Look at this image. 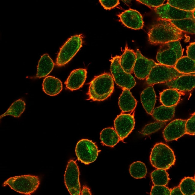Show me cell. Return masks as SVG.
<instances>
[{
    "label": "cell",
    "mask_w": 195,
    "mask_h": 195,
    "mask_svg": "<svg viewBox=\"0 0 195 195\" xmlns=\"http://www.w3.org/2000/svg\"><path fill=\"white\" fill-rule=\"evenodd\" d=\"M148 35L149 43L156 45L179 40L182 38V32L170 20L158 18L149 30Z\"/></svg>",
    "instance_id": "cell-1"
},
{
    "label": "cell",
    "mask_w": 195,
    "mask_h": 195,
    "mask_svg": "<svg viewBox=\"0 0 195 195\" xmlns=\"http://www.w3.org/2000/svg\"><path fill=\"white\" fill-rule=\"evenodd\" d=\"M114 89V80L110 74L105 73L95 76L89 83L88 100L103 101L109 97Z\"/></svg>",
    "instance_id": "cell-2"
},
{
    "label": "cell",
    "mask_w": 195,
    "mask_h": 195,
    "mask_svg": "<svg viewBox=\"0 0 195 195\" xmlns=\"http://www.w3.org/2000/svg\"><path fill=\"white\" fill-rule=\"evenodd\" d=\"M150 160L154 168L167 170L175 164L176 157L173 151L168 146L159 142L152 148Z\"/></svg>",
    "instance_id": "cell-3"
},
{
    "label": "cell",
    "mask_w": 195,
    "mask_h": 195,
    "mask_svg": "<svg viewBox=\"0 0 195 195\" xmlns=\"http://www.w3.org/2000/svg\"><path fill=\"white\" fill-rule=\"evenodd\" d=\"M40 184L38 176L28 175L10 177L4 182L3 186L8 185L15 191L28 195L35 192Z\"/></svg>",
    "instance_id": "cell-4"
},
{
    "label": "cell",
    "mask_w": 195,
    "mask_h": 195,
    "mask_svg": "<svg viewBox=\"0 0 195 195\" xmlns=\"http://www.w3.org/2000/svg\"><path fill=\"white\" fill-rule=\"evenodd\" d=\"M183 50L179 40L161 45L158 51L156 59L159 64L174 67L182 57Z\"/></svg>",
    "instance_id": "cell-5"
},
{
    "label": "cell",
    "mask_w": 195,
    "mask_h": 195,
    "mask_svg": "<svg viewBox=\"0 0 195 195\" xmlns=\"http://www.w3.org/2000/svg\"><path fill=\"white\" fill-rule=\"evenodd\" d=\"M83 38V35L80 34L68 39L60 49L56 59L57 66H63L72 59L82 47Z\"/></svg>",
    "instance_id": "cell-6"
},
{
    "label": "cell",
    "mask_w": 195,
    "mask_h": 195,
    "mask_svg": "<svg viewBox=\"0 0 195 195\" xmlns=\"http://www.w3.org/2000/svg\"><path fill=\"white\" fill-rule=\"evenodd\" d=\"M184 74L178 72L174 67L158 63L152 69L146 79V83L149 86L167 82L179 76Z\"/></svg>",
    "instance_id": "cell-7"
},
{
    "label": "cell",
    "mask_w": 195,
    "mask_h": 195,
    "mask_svg": "<svg viewBox=\"0 0 195 195\" xmlns=\"http://www.w3.org/2000/svg\"><path fill=\"white\" fill-rule=\"evenodd\" d=\"M120 56L112 57L110 71L113 80L116 84L123 88L130 90L135 85V80L131 74L125 72L120 64Z\"/></svg>",
    "instance_id": "cell-8"
},
{
    "label": "cell",
    "mask_w": 195,
    "mask_h": 195,
    "mask_svg": "<svg viewBox=\"0 0 195 195\" xmlns=\"http://www.w3.org/2000/svg\"><path fill=\"white\" fill-rule=\"evenodd\" d=\"M98 147L92 141L82 139L77 143L75 153L78 160L86 165L94 162L98 153Z\"/></svg>",
    "instance_id": "cell-9"
},
{
    "label": "cell",
    "mask_w": 195,
    "mask_h": 195,
    "mask_svg": "<svg viewBox=\"0 0 195 195\" xmlns=\"http://www.w3.org/2000/svg\"><path fill=\"white\" fill-rule=\"evenodd\" d=\"M79 175V169L77 164L73 160H70L65 171L64 179L65 186L70 195H80Z\"/></svg>",
    "instance_id": "cell-10"
},
{
    "label": "cell",
    "mask_w": 195,
    "mask_h": 195,
    "mask_svg": "<svg viewBox=\"0 0 195 195\" xmlns=\"http://www.w3.org/2000/svg\"><path fill=\"white\" fill-rule=\"evenodd\" d=\"M155 12L158 19L176 20L188 18L194 19L192 12H187L174 7L167 3L155 8Z\"/></svg>",
    "instance_id": "cell-11"
},
{
    "label": "cell",
    "mask_w": 195,
    "mask_h": 195,
    "mask_svg": "<svg viewBox=\"0 0 195 195\" xmlns=\"http://www.w3.org/2000/svg\"><path fill=\"white\" fill-rule=\"evenodd\" d=\"M134 114L121 113L117 116L114 121L115 130L123 141L132 132L135 125Z\"/></svg>",
    "instance_id": "cell-12"
},
{
    "label": "cell",
    "mask_w": 195,
    "mask_h": 195,
    "mask_svg": "<svg viewBox=\"0 0 195 195\" xmlns=\"http://www.w3.org/2000/svg\"><path fill=\"white\" fill-rule=\"evenodd\" d=\"M136 53V58L133 72L138 79L143 80L147 78L152 68L158 63L143 56L139 49L137 50Z\"/></svg>",
    "instance_id": "cell-13"
},
{
    "label": "cell",
    "mask_w": 195,
    "mask_h": 195,
    "mask_svg": "<svg viewBox=\"0 0 195 195\" xmlns=\"http://www.w3.org/2000/svg\"><path fill=\"white\" fill-rule=\"evenodd\" d=\"M119 21L128 28L134 30L142 28L144 25L142 17L138 11L131 9L126 10L117 15Z\"/></svg>",
    "instance_id": "cell-14"
},
{
    "label": "cell",
    "mask_w": 195,
    "mask_h": 195,
    "mask_svg": "<svg viewBox=\"0 0 195 195\" xmlns=\"http://www.w3.org/2000/svg\"><path fill=\"white\" fill-rule=\"evenodd\" d=\"M186 120L178 119L169 123L163 132L165 140L166 142L176 140L186 134Z\"/></svg>",
    "instance_id": "cell-15"
},
{
    "label": "cell",
    "mask_w": 195,
    "mask_h": 195,
    "mask_svg": "<svg viewBox=\"0 0 195 195\" xmlns=\"http://www.w3.org/2000/svg\"><path fill=\"white\" fill-rule=\"evenodd\" d=\"M195 74L181 75L165 83L170 88L181 92H189L195 87Z\"/></svg>",
    "instance_id": "cell-16"
},
{
    "label": "cell",
    "mask_w": 195,
    "mask_h": 195,
    "mask_svg": "<svg viewBox=\"0 0 195 195\" xmlns=\"http://www.w3.org/2000/svg\"><path fill=\"white\" fill-rule=\"evenodd\" d=\"M87 74L85 69L79 68L72 70L64 83L66 88L73 91L82 87L86 78Z\"/></svg>",
    "instance_id": "cell-17"
},
{
    "label": "cell",
    "mask_w": 195,
    "mask_h": 195,
    "mask_svg": "<svg viewBox=\"0 0 195 195\" xmlns=\"http://www.w3.org/2000/svg\"><path fill=\"white\" fill-rule=\"evenodd\" d=\"M136 58V52L129 49L126 44L120 58V65L125 72L130 74L133 72Z\"/></svg>",
    "instance_id": "cell-18"
},
{
    "label": "cell",
    "mask_w": 195,
    "mask_h": 195,
    "mask_svg": "<svg viewBox=\"0 0 195 195\" xmlns=\"http://www.w3.org/2000/svg\"><path fill=\"white\" fill-rule=\"evenodd\" d=\"M182 92L170 88L164 90L160 93V100L163 105L166 106H176L178 103Z\"/></svg>",
    "instance_id": "cell-19"
},
{
    "label": "cell",
    "mask_w": 195,
    "mask_h": 195,
    "mask_svg": "<svg viewBox=\"0 0 195 195\" xmlns=\"http://www.w3.org/2000/svg\"><path fill=\"white\" fill-rule=\"evenodd\" d=\"M118 103L120 110L125 112L133 111L136 106L137 101L129 90L123 88Z\"/></svg>",
    "instance_id": "cell-20"
},
{
    "label": "cell",
    "mask_w": 195,
    "mask_h": 195,
    "mask_svg": "<svg viewBox=\"0 0 195 195\" xmlns=\"http://www.w3.org/2000/svg\"><path fill=\"white\" fill-rule=\"evenodd\" d=\"M156 96L153 86H149L142 92L141 100L146 112L151 115L156 102Z\"/></svg>",
    "instance_id": "cell-21"
},
{
    "label": "cell",
    "mask_w": 195,
    "mask_h": 195,
    "mask_svg": "<svg viewBox=\"0 0 195 195\" xmlns=\"http://www.w3.org/2000/svg\"><path fill=\"white\" fill-rule=\"evenodd\" d=\"M42 88L44 92L47 95L55 96L62 90V84L58 79L54 76H48L44 80Z\"/></svg>",
    "instance_id": "cell-22"
},
{
    "label": "cell",
    "mask_w": 195,
    "mask_h": 195,
    "mask_svg": "<svg viewBox=\"0 0 195 195\" xmlns=\"http://www.w3.org/2000/svg\"><path fill=\"white\" fill-rule=\"evenodd\" d=\"M176 106L168 107L161 105L153 110L152 115L157 121L166 122L172 119L174 116Z\"/></svg>",
    "instance_id": "cell-23"
},
{
    "label": "cell",
    "mask_w": 195,
    "mask_h": 195,
    "mask_svg": "<svg viewBox=\"0 0 195 195\" xmlns=\"http://www.w3.org/2000/svg\"><path fill=\"white\" fill-rule=\"evenodd\" d=\"M100 139L104 145L111 147L115 146L120 140L115 130L111 127L102 130L100 133Z\"/></svg>",
    "instance_id": "cell-24"
},
{
    "label": "cell",
    "mask_w": 195,
    "mask_h": 195,
    "mask_svg": "<svg viewBox=\"0 0 195 195\" xmlns=\"http://www.w3.org/2000/svg\"><path fill=\"white\" fill-rule=\"evenodd\" d=\"M54 63L47 54L43 55L39 60L37 68V77L40 78L48 75L52 71Z\"/></svg>",
    "instance_id": "cell-25"
},
{
    "label": "cell",
    "mask_w": 195,
    "mask_h": 195,
    "mask_svg": "<svg viewBox=\"0 0 195 195\" xmlns=\"http://www.w3.org/2000/svg\"><path fill=\"white\" fill-rule=\"evenodd\" d=\"M179 72L184 74H195V61L187 56H182L174 66Z\"/></svg>",
    "instance_id": "cell-26"
},
{
    "label": "cell",
    "mask_w": 195,
    "mask_h": 195,
    "mask_svg": "<svg viewBox=\"0 0 195 195\" xmlns=\"http://www.w3.org/2000/svg\"><path fill=\"white\" fill-rule=\"evenodd\" d=\"M171 22L182 32L193 34L195 33V19L188 18L170 20Z\"/></svg>",
    "instance_id": "cell-27"
},
{
    "label": "cell",
    "mask_w": 195,
    "mask_h": 195,
    "mask_svg": "<svg viewBox=\"0 0 195 195\" xmlns=\"http://www.w3.org/2000/svg\"><path fill=\"white\" fill-rule=\"evenodd\" d=\"M25 106L24 101L20 99L13 103L6 112L0 116V118L7 115H10L15 118L19 117L24 111Z\"/></svg>",
    "instance_id": "cell-28"
},
{
    "label": "cell",
    "mask_w": 195,
    "mask_h": 195,
    "mask_svg": "<svg viewBox=\"0 0 195 195\" xmlns=\"http://www.w3.org/2000/svg\"><path fill=\"white\" fill-rule=\"evenodd\" d=\"M169 175L166 170L157 169L151 174V177L153 183L154 185L166 186L170 178Z\"/></svg>",
    "instance_id": "cell-29"
},
{
    "label": "cell",
    "mask_w": 195,
    "mask_h": 195,
    "mask_svg": "<svg viewBox=\"0 0 195 195\" xmlns=\"http://www.w3.org/2000/svg\"><path fill=\"white\" fill-rule=\"evenodd\" d=\"M167 3L174 7L185 11L192 12L195 10V0H168Z\"/></svg>",
    "instance_id": "cell-30"
},
{
    "label": "cell",
    "mask_w": 195,
    "mask_h": 195,
    "mask_svg": "<svg viewBox=\"0 0 195 195\" xmlns=\"http://www.w3.org/2000/svg\"><path fill=\"white\" fill-rule=\"evenodd\" d=\"M129 172L131 176L136 179L144 177L147 174V170L144 163L137 161L132 163L130 165Z\"/></svg>",
    "instance_id": "cell-31"
},
{
    "label": "cell",
    "mask_w": 195,
    "mask_h": 195,
    "mask_svg": "<svg viewBox=\"0 0 195 195\" xmlns=\"http://www.w3.org/2000/svg\"><path fill=\"white\" fill-rule=\"evenodd\" d=\"M179 187L183 195H193L195 194L194 177H185L181 181Z\"/></svg>",
    "instance_id": "cell-32"
},
{
    "label": "cell",
    "mask_w": 195,
    "mask_h": 195,
    "mask_svg": "<svg viewBox=\"0 0 195 195\" xmlns=\"http://www.w3.org/2000/svg\"><path fill=\"white\" fill-rule=\"evenodd\" d=\"M166 124V122L157 121L147 124L144 126L140 133L144 135H149L158 130Z\"/></svg>",
    "instance_id": "cell-33"
},
{
    "label": "cell",
    "mask_w": 195,
    "mask_h": 195,
    "mask_svg": "<svg viewBox=\"0 0 195 195\" xmlns=\"http://www.w3.org/2000/svg\"><path fill=\"white\" fill-rule=\"evenodd\" d=\"M171 189L165 186L154 185L152 187L151 195H170Z\"/></svg>",
    "instance_id": "cell-34"
},
{
    "label": "cell",
    "mask_w": 195,
    "mask_h": 195,
    "mask_svg": "<svg viewBox=\"0 0 195 195\" xmlns=\"http://www.w3.org/2000/svg\"><path fill=\"white\" fill-rule=\"evenodd\" d=\"M195 116L194 113L192 116L186 120L185 127L186 134L194 135L195 134Z\"/></svg>",
    "instance_id": "cell-35"
},
{
    "label": "cell",
    "mask_w": 195,
    "mask_h": 195,
    "mask_svg": "<svg viewBox=\"0 0 195 195\" xmlns=\"http://www.w3.org/2000/svg\"><path fill=\"white\" fill-rule=\"evenodd\" d=\"M99 2L106 10L112 9L120 4L118 0H99Z\"/></svg>",
    "instance_id": "cell-36"
},
{
    "label": "cell",
    "mask_w": 195,
    "mask_h": 195,
    "mask_svg": "<svg viewBox=\"0 0 195 195\" xmlns=\"http://www.w3.org/2000/svg\"><path fill=\"white\" fill-rule=\"evenodd\" d=\"M140 3L150 8H158L163 4L165 0H137Z\"/></svg>",
    "instance_id": "cell-37"
},
{
    "label": "cell",
    "mask_w": 195,
    "mask_h": 195,
    "mask_svg": "<svg viewBox=\"0 0 195 195\" xmlns=\"http://www.w3.org/2000/svg\"><path fill=\"white\" fill-rule=\"evenodd\" d=\"M187 56L195 61V43L192 42L187 46Z\"/></svg>",
    "instance_id": "cell-38"
},
{
    "label": "cell",
    "mask_w": 195,
    "mask_h": 195,
    "mask_svg": "<svg viewBox=\"0 0 195 195\" xmlns=\"http://www.w3.org/2000/svg\"><path fill=\"white\" fill-rule=\"evenodd\" d=\"M170 195H183V194L181 191L179 186L175 187L172 189H171L170 191Z\"/></svg>",
    "instance_id": "cell-39"
},
{
    "label": "cell",
    "mask_w": 195,
    "mask_h": 195,
    "mask_svg": "<svg viewBox=\"0 0 195 195\" xmlns=\"http://www.w3.org/2000/svg\"><path fill=\"white\" fill-rule=\"evenodd\" d=\"M82 195H92L90 189L86 186H83L82 190L81 191Z\"/></svg>",
    "instance_id": "cell-40"
},
{
    "label": "cell",
    "mask_w": 195,
    "mask_h": 195,
    "mask_svg": "<svg viewBox=\"0 0 195 195\" xmlns=\"http://www.w3.org/2000/svg\"><path fill=\"white\" fill-rule=\"evenodd\" d=\"M195 10H194L193 11V13H192L193 16V17H194V19H195Z\"/></svg>",
    "instance_id": "cell-41"
}]
</instances>
